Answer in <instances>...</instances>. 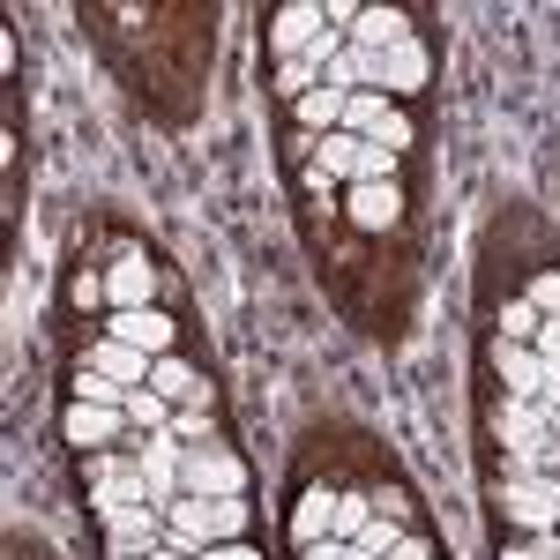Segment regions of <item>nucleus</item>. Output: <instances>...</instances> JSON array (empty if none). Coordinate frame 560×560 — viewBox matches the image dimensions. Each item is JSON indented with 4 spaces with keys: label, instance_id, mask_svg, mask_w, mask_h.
I'll return each instance as SVG.
<instances>
[{
    "label": "nucleus",
    "instance_id": "c756f323",
    "mask_svg": "<svg viewBox=\"0 0 560 560\" xmlns=\"http://www.w3.org/2000/svg\"><path fill=\"white\" fill-rule=\"evenodd\" d=\"M68 292H75V306H90V300H97V292H105V277H90V269H83V277H75Z\"/></svg>",
    "mask_w": 560,
    "mask_h": 560
},
{
    "label": "nucleus",
    "instance_id": "a211bd4d",
    "mask_svg": "<svg viewBox=\"0 0 560 560\" xmlns=\"http://www.w3.org/2000/svg\"><path fill=\"white\" fill-rule=\"evenodd\" d=\"M404 38H411V15L404 8H366L359 31H351V45H366V52H396Z\"/></svg>",
    "mask_w": 560,
    "mask_h": 560
},
{
    "label": "nucleus",
    "instance_id": "412c9836",
    "mask_svg": "<svg viewBox=\"0 0 560 560\" xmlns=\"http://www.w3.org/2000/svg\"><path fill=\"white\" fill-rule=\"evenodd\" d=\"M128 427L135 433H165V427H173V404H165L158 388H135V396H128Z\"/></svg>",
    "mask_w": 560,
    "mask_h": 560
},
{
    "label": "nucleus",
    "instance_id": "6ab92c4d",
    "mask_svg": "<svg viewBox=\"0 0 560 560\" xmlns=\"http://www.w3.org/2000/svg\"><path fill=\"white\" fill-rule=\"evenodd\" d=\"M150 388H158L165 404H210V382H202L187 359H158V366H150Z\"/></svg>",
    "mask_w": 560,
    "mask_h": 560
},
{
    "label": "nucleus",
    "instance_id": "20e7f679",
    "mask_svg": "<svg viewBox=\"0 0 560 560\" xmlns=\"http://www.w3.org/2000/svg\"><path fill=\"white\" fill-rule=\"evenodd\" d=\"M501 516L516 530H560V478H501Z\"/></svg>",
    "mask_w": 560,
    "mask_h": 560
},
{
    "label": "nucleus",
    "instance_id": "ddd939ff",
    "mask_svg": "<svg viewBox=\"0 0 560 560\" xmlns=\"http://www.w3.org/2000/svg\"><path fill=\"white\" fill-rule=\"evenodd\" d=\"M493 366H501V388L509 396H546V359L530 345H493Z\"/></svg>",
    "mask_w": 560,
    "mask_h": 560
},
{
    "label": "nucleus",
    "instance_id": "f704fd0d",
    "mask_svg": "<svg viewBox=\"0 0 560 560\" xmlns=\"http://www.w3.org/2000/svg\"><path fill=\"white\" fill-rule=\"evenodd\" d=\"M345 560H382V553H366V546H351V553Z\"/></svg>",
    "mask_w": 560,
    "mask_h": 560
},
{
    "label": "nucleus",
    "instance_id": "4468645a",
    "mask_svg": "<svg viewBox=\"0 0 560 560\" xmlns=\"http://www.w3.org/2000/svg\"><path fill=\"white\" fill-rule=\"evenodd\" d=\"M292 538L306 546H322V538H337V493L329 486H314V493H300V509H292Z\"/></svg>",
    "mask_w": 560,
    "mask_h": 560
},
{
    "label": "nucleus",
    "instance_id": "5701e85b",
    "mask_svg": "<svg viewBox=\"0 0 560 560\" xmlns=\"http://www.w3.org/2000/svg\"><path fill=\"white\" fill-rule=\"evenodd\" d=\"M538 322H546V314L530 300H509L501 306V345H538Z\"/></svg>",
    "mask_w": 560,
    "mask_h": 560
},
{
    "label": "nucleus",
    "instance_id": "9b49d317",
    "mask_svg": "<svg viewBox=\"0 0 560 560\" xmlns=\"http://www.w3.org/2000/svg\"><path fill=\"white\" fill-rule=\"evenodd\" d=\"M120 433H135V427H128V411H113V404H75V411H68V441L90 448V456H97L105 441H120Z\"/></svg>",
    "mask_w": 560,
    "mask_h": 560
},
{
    "label": "nucleus",
    "instance_id": "393cba45",
    "mask_svg": "<svg viewBox=\"0 0 560 560\" xmlns=\"http://www.w3.org/2000/svg\"><path fill=\"white\" fill-rule=\"evenodd\" d=\"M165 433H173V441H187V448H210V404H179Z\"/></svg>",
    "mask_w": 560,
    "mask_h": 560
},
{
    "label": "nucleus",
    "instance_id": "aec40b11",
    "mask_svg": "<svg viewBox=\"0 0 560 560\" xmlns=\"http://www.w3.org/2000/svg\"><path fill=\"white\" fill-rule=\"evenodd\" d=\"M419 83H427V52L411 38L396 45V52H382V90H419Z\"/></svg>",
    "mask_w": 560,
    "mask_h": 560
},
{
    "label": "nucleus",
    "instance_id": "1a4fd4ad",
    "mask_svg": "<svg viewBox=\"0 0 560 560\" xmlns=\"http://www.w3.org/2000/svg\"><path fill=\"white\" fill-rule=\"evenodd\" d=\"M105 337L150 351V359H173V322H165L158 306H128V314H113V322H105Z\"/></svg>",
    "mask_w": 560,
    "mask_h": 560
},
{
    "label": "nucleus",
    "instance_id": "0eeeda50",
    "mask_svg": "<svg viewBox=\"0 0 560 560\" xmlns=\"http://www.w3.org/2000/svg\"><path fill=\"white\" fill-rule=\"evenodd\" d=\"M165 546V509H120L105 516V560H142Z\"/></svg>",
    "mask_w": 560,
    "mask_h": 560
},
{
    "label": "nucleus",
    "instance_id": "4be33fe9",
    "mask_svg": "<svg viewBox=\"0 0 560 560\" xmlns=\"http://www.w3.org/2000/svg\"><path fill=\"white\" fill-rule=\"evenodd\" d=\"M128 396H135V388H120L113 374H97V366L75 374V404H113V411H128Z\"/></svg>",
    "mask_w": 560,
    "mask_h": 560
},
{
    "label": "nucleus",
    "instance_id": "9d476101",
    "mask_svg": "<svg viewBox=\"0 0 560 560\" xmlns=\"http://www.w3.org/2000/svg\"><path fill=\"white\" fill-rule=\"evenodd\" d=\"M345 217L359 224V232H388V224L404 217V187H396V179H374V187H351Z\"/></svg>",
    "mask_w": 560,
    "mask_h": 560
},
{
    "label": "nucleus",
    "instance_id": "b1692460",
    "mask_svg": "<svg viewBox=\"0 0 560 560\" xmlns=\"http://www.w3.org/2000/svg\"><path fill=\"white\" fill-rule=\"evenodd\" d=\"M374 523V493H337V538L359 546V530Z\"/></svg>",
    "mask_w": 560,
    "mask_h": 560
},
{
    "label": "nucleus",
    "instance_id": "a878e982",
    "mask_svg": "<svg viewBox=\"0 0 560 560\" xmlns=\"http://www.w3.org/2000/svg\"><path fill=\"white\" fill-rule=\"evenodd\" d=\"M404 538H411V530H404V523H388V516H374L366 523V530H359V546H366V553H396V546H404Z\"/></svg>",
    "mask_w": 560,
    "mask_h": 560
},
{
    "label": "nucleus",
    "instance_id": "dca6fc26",
    "mask_svg": "<svg viewBox=\"0 0 560 560\" xmlns=\"http://www.w3.org/2000/svg\"><path fill=\"white\" fill-rule=\"evenodd\" d=\"M120 509H158V501H150V486H142V471H128V478H97V486H90V516H97V523L120 516Z\"/></svg>",
    "mask_w": 560,
    "mask_h": 560
},
{
    "label": "nucleus",
    "instance_id": "473e14b6",
    "mask_svg": "<svg viewBox=\"0 0 560 560\" xmlns=\"http://www.w3.org/2000/svg\"><path fill=\"white\" fill-rule=\"evenodd\" d=\"M388 560H433V553H427V538H404V546H396Z\"/></svg>",
    "mask_w": 560,
    "mask_h": 560
},
{
    "label": "nucleus",
    "instance_id": "bb28decb",
    "mask_svg": "<svg viewBox=\"0 0 560 560\" xmlns=\"http://www.w3.org/2000/svg\"><path fill=\"white\" fill-rule=\"evenodd\" d=\"M322 83V75H314V68H306V60H284V68H277V90H284V97H292V105H300L306 90Z\"/></svg>",
    "mask_w": 560,
    "mask_h": 560
},
{
    "label": "nucleus",
    "instance_id": "7c9ffc66",
    "mask_svg": "<svg viewBox=\"0 0 560 560\" xmlns=\"http://www.w3.org/2000/svg\"><path fill=\"white\" fill-rule=\"evenodd\" d=\"M345 553H351L345 538H322V546H306V553H300V560H345Z\"/></svg>",
    "mask_w": 560,
    "mask_h": 560
},
{
    "label": "nucleus",
    "instance_id": "423d86ee",
    "mask_svg": "<svg viewBox=\"0 0 560 560\" xmlns=\"http://www.w3.org/2000/svg\"><path fill=\"white\" fill-rule=\"evenodd\" d=\"M345 135H359V142H382V150H396V158H404L411 120H404L396 105H382V90H359V97L345 105Z\"/></svg>",
    "mask_w": 560,
    "mask_h": 560
},
{
    "label": "nucleus",
    "instance_id": "39448f33",
    "mask_svg": "<svg viewBox=\"0 0 560 560\" xmlns=\"http://www.w3.org/2000/svg\"><path fill=\"white\" fill-rule=\"evenodd\" d=\"M179 486H187V501H232V493H247V471L232 448H187Z\"/></svg>",
    "mask_w": 560,
    "mask_h": 560
},
{
    "label": "nucleus",
    "instance_id": "f03ea898",
    "mask_svg": "<svg viewBox=\"0 0 560 560\" xmlns=\"http://www.w3.org/2000/svg\"><path fill=\"white\" fill-rule=\"evenodd\" d=\"M560 433V411L546 396H501L493 404V441L516 456V448H538V441H553Z\"/></svg>",
    "mask_w": 560,
    "mask_h": 560
},
{
    "label": "nucleus",
    "instance_id": "cd10ccee",
    "mask_svg": "<svg viewBox=\"0 0 560 560\" xmlns=\"http://www.w3.org/2000/svg\"><path fill=\"white\" fill-rule=\"evenodd\" d=\"M530 306H538L546 322H553V314H560V269H546V277L530 284Z\"/></svg>",
    "mask_w": 560,
    "mask_h": 560
},
{
    "label": "nucleus",
    "instance_id": "72a5a7b5",
    "mask_svg": "<svg viewBox=\"0 0 560 560\" xmlns=\"http://www.w3.org/2000/svg\"><path fill=\"white\" fill-rule=\"evenodd\" d=\"M142 560H187V553H173V546H158V553H142Z\"/></svg>",
    "mask_w": 560,
    "mask_h": 560
},
{
    "label": "nucleus",
    "instance_id": "7ed1b4c3",
    "mask_svg": "<svg viewBox=\"0 0 560 560\" xmlns=\"http://www.w3.org/2000/svg\"><path fill=\"white\" fill-rule=\"evenodd\" d=\"M179 464H187V441H173V433H135V471H142L158 509H173L179 493H187L179 486Z\"/></svg>",
    "mask_w": 560,
    "mask_h": 560
},
{
    "label": "nucleus",
    "instance_id": "f257e3e1",
    "mask_svg": "<svg viewBox=\"0 0 560 560\" xmlns=\"http://www.w3.org/2000/svg\"><path fill=\"white\" fill-rule=\"evenodd\" d=\"M314 165H322V179H351V187H374V179H396V150H382V142H359V135H322L314 142Z\"/></svg>",
    "mask_w": 560,
    "mask_h": 560
},
{
    "label": "nucleus",
    "instance_id": "6e6552de",
    "mask_svg": "<svg viewBox=\"0 0 560 560\" xmlns=\"http://www.w3.org/2000/svg\"><path fill=\"white\" fill-rule=\"evenodd\" d=\"M322 31H329V15H322L314 0H292V8H277V15H269V52H277V60H300Z\"/></svg>",
    "mask_w": 560,
    "mask_h": 560
},
{
    "label": "nucleus",
    "instance_id": "2f4dec72",
    "mask_svg": "<svg viewBox=\"0 0 560 560\" xmlns=\"http://www.w3.org/2000/svg\"><path fill=\"white\" fill-rule=\"evenodd\" d=\"M202 560H261V553H255V546H240V538H232V546H210Z\"/></svg>",
    "mask_w": 560,
    "mask_h": 560
},
{
    "label": "nucleus",
    "instance_id": "f3484780",
    "mask_svg": "<svg viewBox=\"0 0 560 560\" xmlns=\"http://www.w3.org/2000/svg\"><path fill=\"white\" fill-rule=\"evenodd\" d=\"M345 105H351L345 90H329V83H322V90H306L300 105H292V120H300V128L314 135V142H322V135H337V128H345Z\"/></svg>",
    "mask_w": 560,
    "mask_h": 560
},
{
    "label": "nucleus",
    "instance_id": "c85d7f7f",
    "mask_svg": "<svg viewBox=\"0 0 560 560\" xmlns=\"http://www.w3.org/2000/svg\"><path fill=\"white\" fill-rule=\"evenodd\" d=\"M530 351H538V359H560V314H553V322H538V345H530Z\"/></svg>",
    "mask_w": 560,
    "mask_h": 560
},
{
    "label": "nucleus",
    "instance_id": "f8f14e48",
    "mask_svg": "<svg viewBox=\"0 0 560 560\" xmlns=\"http://www.w3.org/2000/svg\"><path fill=\"white\" fill-rule=\"evenodd\" d=\"M90 366H97V374H113L120 388H150V366H158V359H150V351H135V345H120V337H105V345H90Z\"/></svg>",
    "mask_w": 560,
    "mask_h": 560
},
{
    "label": "nucleus",
    "instance_id": "2eb2a0df",
    "mask_svg": "<svg viewBox=\"0 0 560 560\" xmlns=\"http://www.w3.org/2000/svg\"><path fill=\"white\" fill-rule=\"evenodd\" d=\"M150 292H158V277H150V261H113L105 269V300H113V314H128V306H150Z\"/></svg>",
    "mask_w": 560,
    "mask_h": 560
}]
</instances>
